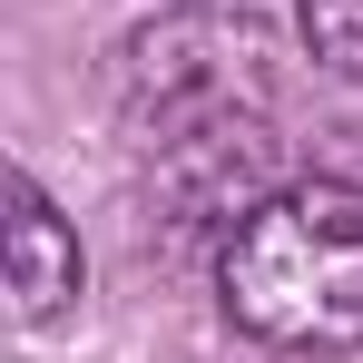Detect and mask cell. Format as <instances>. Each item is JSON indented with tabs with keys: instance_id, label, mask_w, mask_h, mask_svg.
I'll return each mask as SVG.
<instances>
[{
	"instance_id": "6da1fadb",
	"label": "cell",
	"mask_w": 363,
	"mask_h": 363,
	"mask_svg": "<svg viewBox=\"0 0 363 363\" xmlns=\"http://www.w3.org/2000/svg\"><path fill=\"white\" fill-rule=\"evenodd\" d=\"M216 285H226V314L245 334H265L285 354L363 344V186L344 177L265 186L226 226Z\"/></svg>"
},
{
	"instance_id": "7a4b0ae2",
	"label": "cell",
	"mask_w": 363,
	"mask_h": 363,
	"mask_svg": "<svg viewBox=\"0 0 363 363\" xmlns=\"http://www.w3.org/2000/svg\"><path fill=\"white\" fill-rule=\"evenodd\" d=\"M128 99L167 147L206 138V128L265 118V30L255 20H216V10L167 20V30H147L128 50Z\"/></svg>"
},
{
	"instance_id": "3957f363",
	"label": "cell",
	"mask_w": 363,
	"mask_h": 363,
	"mask_svg": "<svg viewBox=\"0 0 363 363\" xmlns=\"http://www.w3.org/2000/svg\"><path fill=\"white\" fill-rule=\"evenodd\" d=\"M69 295H79V236L30 177H10V304H20V324H50Z\"/></svg>"
}]
</instances>
